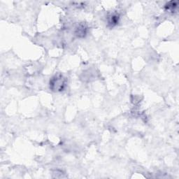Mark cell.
<instances>
[{
  "mask_svg": "<svg viewBox=\"0 0 179 179\" xmlns=\"http://www.w3.org/2000/svg\"><path fill=\"white\" fill-rule=\"evenodd\" d=\"M86 34V27L84 25H80L76 29V35L78 37H83Z\"/></svg>",
  "mask_w": 179,
  "mask_h": 179,
  "instance_id": "cell-3",
  "label": "cell"
},
{
  "mask_svg": "<svg viewBox=\"0 0 179 179\" xmlns=\"http://www.w3.org/2000/svg\"><path fill=\"white\" fill-rule=\"evenodd\" d=\"M119 15L117 13H113L108 17V25H111V27H113L117 25L119 22Z\"/></svg>",
  "mask_w": 179,
  "mask_h": 179,
  "instance_id": "cell-2",
  "label": "cell"
},
{
  "mask_svg": "<svg viewBox=\"0 0 179 179\" xmlns=\"http://www.w3.org/2000/svg\"><path fill=\"white\" fill-rule=\"evenodd\" d=\"M67 84V79L61 74H57L50 80V89L53 92L64 90Z\"/></svg>",
  "mask_w": 179,
  "mask_h": 179,
  "instance_id": "cell-1",
  "label": "cell"
}]
</instances>
